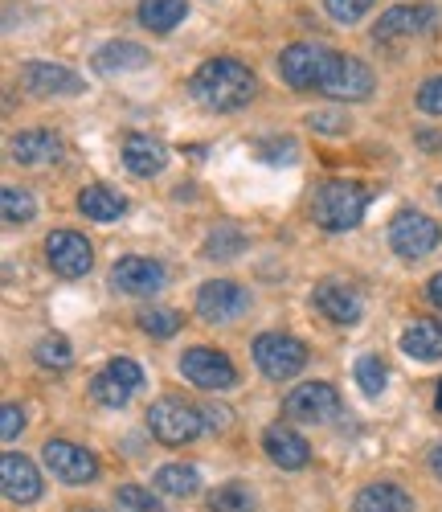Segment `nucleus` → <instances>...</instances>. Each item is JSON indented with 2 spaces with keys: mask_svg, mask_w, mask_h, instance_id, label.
I'll return each mask as SVG.
<instances>
[{
  "mask_svg": "<svg viewBox=\"0 0 442 512\" xmlns=\"http://www.w3.org/2000/svg\"><path fill=\"white\" fill-rule=\"evenodd\" d=\"M189 91L209 111H238V107H246L254 99L258 82H254L250 66L238 62V58H209V62H201L193 70Z\"/></svg>",
  "mask_w": 442,
  "mask_h": 512,
  "instance_id": "f257e3e1",
  "label": "nucleus"
},
{
  "mask_svg": "<svg viewBox=\"0 0 442 512\" xmlns=\"http://www.w3.org/2000/svg\"><path fill=\"white\" fill-rule=\"evenodd\" d=\"M365 209H369V189L365 185H357V181H328V185H320V193L312 201V218H316L320 230L344 234L352 226H361Z\"/></svg>",
  "mask_w": 442,
  "mask_h": 512,
  "instance_id": "f03ea898",
  "label": "nucleus"
},
{
  "mask_svg": "<svg viewBox=\"0 0 442 512\" xmlns=\"http://www.w3.org/2000/svg\"><path fill=\"white\" fill-rule=\"evenodd\" d=\"M148 431H152L164 447H185V443H193V439L205 431V414H201L197 406H189L185 398L164 394V398H156V402L148 406Z\"/></svg>",
  "mask_w": 442,
  "mask_h": 512,
  "instance_id": "7ed1b4c3",
  "label": "nucleus"
},
{
  "mask_svg": "<svg viewBox=\"0 0 442 512\" xmlns=\"http://www.w3.org/2000/svg\"><path fill=\"white\" fill-rule=\"evenodd\" d=\"M254 365L271 381H291L307 365V345L287 332H262L254 336Z\"/></svg>",
  "mask_w": 442,
  "mask_h": 512,
  "instance_id": "20e7f679",
  "label": "nucleus"
},
{
  "mask_svg": "<svg viewBox=\"0 0 442 512\" xmlns=\"http://www.w3.org/2000/svg\"><path fill=\"white\" fill-rule=\"evenodd\" d=\"M144 386V369L131 361V357H111L99 373H95V381H91V394H95V402L99 406H111V410H119V406H127L131 398H136V390Z\"/></svg>",
  "mask_w": 442,
  "mask_h": 512,
  "instance_id": "39448f33",
  "label": "nucleus"
},
{
  "mask_svg": "<svg viewBox=\"0 0 442 512\" xmlns=\"http://www.w3.org/2000/svg\"><path fill=\"white\" fill-rule=\"evenodd\" d=\"M320 91L328 99H340V103H361L373 95V70L357 58H348V54H336L328 58V74L320 82Z\"/></svg>",
  "mask_w": 442,
  "mask_h": 512,
  "instance_id": "423d86ee",
  "label": "nucleus"
},
{
  "mask_svg": "<svg viewBox=\"0 0 442 512\" xmlns=\"http://www.w3.org/2000/svg\"><path fill=\"white\" fill-rule=\"evenodd\" d=\"M438 242H442L438 222L426 218V213H418V209H402L389 226V246L402 254V259H426Z\"/></svg>",
  "mask_w": 442,
  "mask_h": 512,
  "instance_id": "0eeeda50",
  "label": "nucleus"
},
{
  "mask_svg": "<svg viewBox=\"0 0 442 512\" xmlns=\"http://www.w3.org/2000/svg\"><path fill=\"white\" fill-rule=\"evenodd\" d=\"M328 58H332V50L299 41V46H287L279 54V74L291 91H320V82L328 74Z\"/></svg>",
  "mask_w": 442,
  "mask_h": 512,
  "instance_id": "6e6552de",
  "label": "nucleus"
},
{
  "mask_svg": "<svg viewBox=\"0 0 442 512\" xmlns=\"http://www.w3.org/2000/svg\"><path fill=\"white\" fill-rule=\"evenodd\" d=\"M181 373L193 381L197 390H234L238 386V369L226 353H217L209 345H197V349H185L181 357Z\"/></svg>",
  "mask_w": 442,
  "mask_h": 512,
  "instance_id": "1a4fd4ad",
  "label": "nucleus"
},
{
  "mask_svg": "<svg viewBox=\"0 0 442 512\" xmlns=\"http://www.w3.org/2000/svg\"><path fill=\"white\" fill-rule=\"evenodd\" d=\"M41 459H46V467L62 484H95L99 480L95 451H86V447H78L70 439H50L46 447H41Z\"/></svg>",
  "mask_w": 442,
  "mask_h": 512,
  "instance_id": "9d476101",
  "label": "nucleus"
},
{
  "mask_svg": "<svg viewBox=\"0 0 442 512\" xmlns=\"http://www.w3.org/2000/svg\"><path fill=\"white\" fill-rule=\"evenodd\" d=\"M283 414L291 422H332L340 414V394L328 381H303L283 398Z\"/></svg>",
  "mask_w": 442,
  "mask_h": 512,
  "instance_id": "9b49d317",
  "label": "nucleus"
},
{
  "mask_svg": "<svg viewBox=\"0 0 442 512\" xmlns=\"http://www.w3.org/2000/svg\"><path fill=\"white\" fill-rule=\"evenodd\" d=\"M250 308V291L238 287L234 279H213L197 291V316L209 324H230Z\"/></svg>",
  "mask_w": 442,
  "mask_h": 512,
  "instance_id": "f8f14e48",
  "label": "nucleus"
},
{
  "mask_svg": "<svg viewBox=\"0 0 442 512\" xmlns=\"http://www.w3.org/2000/svg\"><path fill=\"white\" fill-rule=\"evenodd\" d=\"M46 259L62 279H82L86 271L95 267V246L86 242L82 234H74V230H54L46 238Z\"/></svg>",
  "mask_w": 442,
  "mask_h": 512,
  "instance_id": "ddd939ff",
  "label": "nucleus"
},
{
  "mask_svg": "<svg viewBox=\"0 0 442 512\" xmlns=\"http://www.w3.org/2000/svg\"><path fill=\"white\" fill-rule=\"evenodd\" d=\"M312 308H316L320 316H328L332 324H348V328L365 316L361 291H357V287H348V283H340V279H324V283H316V291H312Z\"/></svg>",
  "mask_w": 442,
  "mask_h": 512,
  "instance_id": "4468645a",
  "label": "nucleus"
},
{
  "mask_svg": "<svg viewBox=\"0 0 442 512\" xmlns=\"http://www.w3.org/2000/svg\"><path fill=\"white\" fill-rule=\"evenodd\" d=\"M21 87L37 99H54V95H82L86 82L74 70L54 66V62H25L21 66Z\"/></svg>",
  "mask_w": 442,
  "mask_h": 512,
  "instance_id": "2eb2a0df",
  "label": "nucleus"
},
{
  "mask_svg": "<svg viewBox=\"0 0 442 512\" xmlns=\"http://www.w3.org/2000/svg\"><path fill=\"white\" fill-rule=\"evenodd\" d=\"M168 283V271L156 259H140V254H127L111 267V287L123 295H156Z\"/></svg>",
  "mask_w": 442,
  "mask_h": 512,
  "instance_id": "dca6fc26",
  "label": "nucleus"
},
{
  "mask_svg": "<svg viewBox=\"0 0 442 512\" xmlns=\"http://www.w3.org/2000/svg\"><path fill=\"white\" fill-rule=\"evenodd\" d=\"M262 451H267V459L275 467H283V472H299V467H307V459H312L307 439L299 431H291L287 422H275L262 431Z\"/></svg>",
  "mask_w": 442,
  "mask_h": 512,
  "instance_id": "f3484780",
  "label": "nucleus"
},
{
  "mask_svg": "<svg viewBox=\"0 0 442 512\" xmlns=\"http://www.w3.org/2000/svg\"><path fill=\"white\" fill-rule=\"evenodd\" d=\"M438 9L434 5H393L389 13H381V21L373 25L377 41H393V37H418L426 29H434Z\"/></svg>",
  "mask_w": 442,
  "mask_h": 512,
  "instance_id": "a211bd4d",
  "label": "nucleus"
},
{
  "mask_svg": "<svg viewBox=\"0 0 442 512\" xmlns=\"http://www.w3.org/2000/svg\"><path fill=\"white\" fill-rule=\"evenodd\" d=\"M0 476H5V496L13 504H33L41 496V476H37L33 459H25V455L9 451L5 459H0Z\"/></svg>",
  "mask_w": 442,
  "mask_h": 512,
  "instance_id": "6ab92c4d",
  "label": "nucleus"
},
{
  "mask_svg": "<svg viewBox=\"0 0 442 512\" xmlns=\"http://www.w3.org/2000/svg\"><path fill=\"white\" fill-rule=\"evenodd\" d=\"M152 62V54L136 41H107V46L95 54V70L115 78V74H131V70H144Z\"/></svg>",
  "mask_w": 442,
  "mask_h": 512,
  "instance_id": "aec40b11",
  "label": "nucleus"
},
{
  "mask_svg": "<svg viewBox=\"0 0 442 512\" xmlns=\"http://www.w3.org/2000/svg\"><path fill=\"white\" fill-rule=\"evenodd\" d=\"M123 160H127V168L136 177H156V173H164V164H168V148L160 140L136 132V136L123 140Z\"/></svg>",
  "mask_w": 442,
  "mask_h": 512,
  "instance_id": "412c9836",
  "label": "nucleus"
},
{
  "mask_svg": "<svg viewBox=\"0 0 442 512\" xmlns=\"http://www.w3.org/2000/svg\"><path fill=\"white\" fill-rule=\"evenodd\" d=\"M9 152H13L17 164H50V160H58L62 140L54 132H41V127H33V132H17L9 140Z\"/></svg>",
  "mask_w": 442,
  "mask_h": 512,
  "instance_id": "4be33fe9",
  "label": "nucleus"
},
{
  "mask_svg": "<svg viewBox=\"0 0 442 512\" xmlns=\"http://www.w3.org/2000/svg\"><path fill=\"white\" fill-rule=\"evenodd\" d=\"M402 353L414 361H438L442 357V320H434V316L414 320L402 332Z\"/></svg>",
  "mask_w": 442,
  "mask_h": 512,
  "instance_id": "5701e85b",
  "label": "nucleus"
},
{
  "mask_svg": "<svg viewBox=\"0 0 442 512\" xmlns=\"http://www.w3.org/2000/svg\"><path fill=\"white\" fill-rule=\"evenodd\" d=\"M78 209L86 213V218H95V222H119L127 213V197L115 193L111 185H86L78 193Z\"/></svg>",
  "mask_w": 442,
  "mask_h": 512,
  "instance_id": "b1692460",
  "label": "nucleus"
},
{
  "mask_svg": "<svg viewBox=\"0 0 442 512\" xmlns=\"http://www.w3.org/2000/svg\"><path fill=\"white\" fill-rule=\"evenodd\" d=\"M352 512H414V496L397 484H369L352 500Z\"/></svg>",
  "mask_w": 442,
  "mask_h": 512,
  "instance_id": "393cba45",
  "label": "nucleus"
},
{
  "mask_svg": "<svg viewBox=\"0 0 442 512\" xmlns=\"http://www.w3.org/2000/svg\"><path fill=\"white\" fill-rule=\"evenodd\" d=\"M185 13H189V0H140V9H136L140 25L152 33H172L185 21Z\"/></svg>",
  "mask_w": 442,
  "mask_h": 512,
  "instance_id": "a878e982",
  "label": "nucleus"
},
{
  "mask_svg": "<svg viewBox=\"0 0 442 512\" xmlns=\"http://www.w3.org/2000/svg\"><path fill=\"white\" fill-rule=\"evenodd\" d=\"M152 484L164 492V496H176V500H185V496H197L201 492V472L189 463H164L160 472L152 476Z\"/></svg>",
  "mask_w": 442,
  "mask_h": 512,
  "instance_id": "bb28decb",
  "label": "nucleus"
},
{
  "mask_svg": "<svg viewBox=\"0 0 442 512\" xmlns=\"http://www.w3.org/2000/svg\"><path fill=\"white\" fill-rule=\"evenodd\" d=\"M0 209H5V222H13V226L37 218V201H33V193H29V189H17V185H5V189H0Z\"/></svg>",
  "mask_w": 442,
  "mask_h": 512,
  "instance_id": "cd10ccee",
  "label": "nucleus"
},
{
  "mask_svg": "<svg viewBox=\"0 0 442 512\" xmlns=\"http://www.w3.org/2000/svg\"><path fill=\"white\" fill-rule=\"evenodd\" d=\"M254 508V496L246 484L230 480V484H221L209 492V512H250Z\"/></svg>",
  "mask_w": 442,
  "mask_h": 512,
  "instance_id": "c85d7f7f",
  "label": "nucleus"
},
{
  "mask_svg": "<svg viewBox=\"0 0 442 512\" xmlns=\"http://www.w3.org/2000/svg\"><path fill=\"white\" fill-rule=\"evenodd\" d=\"M33 357H37V365H46V369H66L74 361V349H70V340L62 332H50V336L37 340Z\"/></svg>",
  "mask_w": 442,
  "mask_h": 512,
  "instance_id": "c756f323",
  "label": "nucleus"
},
{
  "mask_svg": "<svg viewBox=\"0 0 442 512\" xmlns=\"http://www.w3.org/2000/svg\"><path fill=\"white\" fill-rule=\"evenodd\" d=\"M238 250H246V234H242L238 226H226V222H221V226L205 238V254H209V259H234Z\"/></svg>",
  "mask_w": 442,
  "mask_h": 512,
  "instance_id": "7c9ffc66",
  "label": "nucleus"
},
{
  "mask_svg": "<svg viewBox=\"0 0 442 512\" xmlns=\"http://www.w3.org/2000/svg\"><path fill=\"white\" fill-rule=\"evenodd\" d=\"M352 377H357V386H361L365 398H381L385 381H389V369L381 365V357H361L357 369H352Z\"/></svg>",
  "mask_w": 442,
  "mask_h": 512,
  "instance_id": "2f4dec72",
  "label": "nucleus"
},
{
  "mask_svg": "<svg viewBox=\"0 0 442 512\" xmlns=\"http://www.w3.org/2000/svg\"><path fill=\"white\" fill-rule=\"evenodd\" d=\"M140 328L148 332V336H176L181 332V316H176L172 308H144L140 312Z\"/></svg>",
  "mask_w": 442,
  "mask_h": 512,
  "instance_id": "473e14b6",
  "label": "nucleus"
},
{
  "mask_svg": "<svg viewBox=\"0 0 442 512\" xmlns=\"http://www.w3.org/2000/svg\"><path fill=\"white\" fill-rule=\"evenodd\" d=\"M115 500H119V508H123V512H160L156 496H152V492H144L140 484H123V488L115 492Z\"/></svg>",
  "mask_w": 442,
  "mask_h": 512,
  "instance_id": "72a5a7b5",
  "label": "nucleus"
},
{
  "mask_svg": "<svg viewBox=\"0 0 442 512\" xmlns=\"http://www.w3.org/2000/svg\"><path fill=\"white\" fill-rule=\"evenodd\" d=\"M324 9H328L332 21L352 25V21H361V17L373 9V0H324Z\"/></svg>",
  "mask_w": 442,
  "mask_h": 512,
  "instance_id": "f704fd0d",
  "label": "nucleus"
},
{
  "mask_svg": "<svg viewBox=\"0 0 442 512\" xmlns=\"http://www.w3.org/2000/svg\"><path fill=\"white\" fill-rule=\"evenodd\" d=\"M418 107H422L426 115H442V74H434V78H426V82H422V91H418Z\"/></svg>",
  "mask_w": 442,
  "mask_h": 512,
  "instance_id": "c9c22d12",
  "label": "nucleus"
},
{
  "mask_svg": "<svg viewBox=\"0 0 442 512\" xmlns=\"http://www.w3.org/2000/svg\"><path fill=\"white\" fill-rule=\"evenodd\" d=\"M21 431H25V410L9 402V406H5V418H0V435H5V443H13Z\"/></svg>",
  "mask_w": 442,
  "mask_h": 512,
  "instance_id": "e433bc0d",
  "label": "nucleus"
},
{
  "mask_svg": "<svg viewBox=\"0 0 442 512\" xmlns=\"http://www.w3.org/2000/svg\"><path fill=\"white\" fill-rule=\"evenodd\" d=\"M307 123H312L316 132H328V136H344V132H348V119H340L336 111H320V115H307Z\"/></svg>",
  "mask_w": 442,
  "mask_h": 512,
  "instance_id": "4c0bfd02",
  "label": "nucleus"
},
{
  "mask_svg": "<svg viewBox=\"0 0 442 512\" xmlns=\"http://www.w3.org/2000/svg\"><path fill=\"white\" fill-rule=\"evenodd\" d=\"M201 414H205V426H209V431H226L234 410H230V406H205Z\"/></svg>",
  "mask_w": 442,
  "mask_h": 512,
  "instance_id": "58836bf2",
  "label": "nucleus"
},
{
  "mask_svg": "<svg viewBox=\"0 0 442 512\" xmlns=\"http://www.w3.org/2000/svg\"><path fill=\"white\" fill-rule=\"evenodd\" d=\"M258 148H271V152H262L267 160H295V140H267Z\"/></svg>",
  "mask_w": 442,
  "mask_h": 512,
  "instance_id": "ea45409f",
  "label": "nucleus"
},
{
  "mask_svg": "<svg viewBox=\"0 0 442 512\" xmlns=\"http://www.w3.org/2000/svg\"><path fill=\"white\" fill-rule=\"evenodd\" d=\"M426 295H430V304H434V308H442V271H438V275L430 279V287H426Z\"/></svg>",
  "mask_w": 442,
  "mask_h": 512,
  "instance_id": "a19ab883",
  "label": "nucleus"
},
{
  "mask_svg": "<svg viewBox=\"0 0 442 512\" xmlns=\"http://www.w3.org/2000/svg\"><path fill=\"white\" fill-rule=\"evenodd\" d=\"M430 472H434V476L442 480V443H438V447L430 451Z\"/></svg>",
  "mask_w": 442,
  "mask_h": 512,
  "instance_id": "79ce46f5",
  "label": "nucleus"
},
{
  "mask_svg": "<svg viewBox=\"0 0 442 512\" xmlns=\"http://www.w3.org/2000/svg\"><path fill=\"white\" fill-rule=\"evenodd\" d=\"M418 144H422V148H442V136H434V132H418Z\"/></svg>",
  "mask_w": 442,
  "mask_h": 512,
  "instance_id": "37998d69",
  "label": "nucleus"
},
{
  "mask_svg": "<svg viewBox=\"0 0 442 512\" xmlns=\"http://www.w3.org/2000/svg\"><path fill=\"white\" fill-rule=\"evenodd\" d=\"M434 406H438V414H442V381H438V398H434Z\"/></svg>",
  "mask_w": 442,
  "mask_h": 512,
  "instance_id": "c03bdc74",
  "label": "nucleus"
},
{
  "mask_svg": "<svg viewBox=\"0 0 442 512\" xmlns=\"http://www.w3.org/2000/svg\"><path fill=\"white\" fill-rule=\"evenodd\" d=\"M438 201H442V185H438Z\"/></svg>",
  "mask_w": 442,
  "mask_h": 512,
  "instance_id": "a18cd8bd",
  "label": "nucleus"
},
{
  "mask_svg": "<svg viewBox=\"0 0 442 512\" xmlns=\"http://www.w3.org/2000/svg\"><path fill=\"white\" fill-rule=\"evenodd\" d=\"M82 512H95V508H82Z\"/></svg>",
  "mask_w": 442,
  "mask_h": 512,
  "instance_id": "49530a36",
  "label": "nucleus"
}]
</instances>
